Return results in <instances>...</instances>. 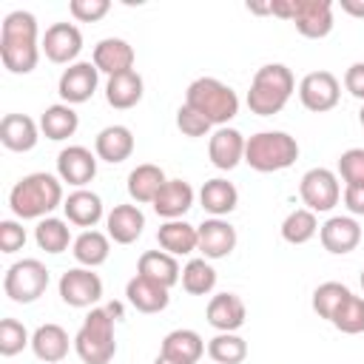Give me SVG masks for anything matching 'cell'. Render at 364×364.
<instances>
[{
	"label": "cell",
	"mask_w": 364,
	"mask_h": 364,
	"mask_svg": "<svg viewBox=\"0 0 364 364\" xmlns=\"http://www.w3.org/2000/svg\"><path fill=\"white\" fill-rule=\"evenodd\" d=\"M105 228L117 245H131L142 236L145 213L136 205H114V210L105 216Z\"/></svg>",
	"instance_id": "obj_22"
},
{
	"label": "cell",
	"mask_w": 364,
	"mask_h": 364,
	"mask_svg": "<svg viewBox=\"0 0 364 364\" xmlns=\"http://www.w3.org/2000/svg\"><path fill=\"white\" fill-rule=\"evenodd\" d=\"M293 88H296L293 71L282 63H267L253 74V82L247 91V108L259 117H273L287 105V100L293 97Z\"/></svg>",
	"instance_id": "obj_3"
},
{
	"label": "cell",
	"mask_w": 364,
	"mask_h": 364,
	"mask_svg": "<svg viewBox=\"0 0 364 364\" xmlns=\"http://www.w3.org/2000/svg\"><path fill=\"white\" fill-rule=\"evenodd\" d=\"M63 202V179L43 171L17 179L9 193V208L17 219H46Z\"/></svg>",
	"instance_id": "obj_2"
},
{
	"label": "cell",
	"mask_w": 364,
	"mask_h": 364,
	"mask_svg": "<svg viewBox=\"0 0 364 364\" xmlns=\"http://www.w3.org/2000/svg\"><path fill=\"white\" fill-rule=\"evenodd\" d=\"M299 159V142L287 131H259L245 142V162L259 173L284 171Z\"/></svg>",
	"instance_id": "obj_5"
},
{
	"label": "cell",
	"mask_w": 364,
	"mask_h": 364,
	"mask_svg": "<svg viewBox=\"0 0 364 364\" xmlns=\"http://www.w3.org/2000/svg\"><path fill=\"white\" fill-rule=\"evenodd\" d=\"M318 239L324 245L327 253H336V256H344L350 250L358 247L361 242V228L353 216H330L321 228H318Z\"/></svg>",
	"instance_id": "obj_15"
},
{
	"label": "cell",
	"mask_w": 364,
	"mask_h": 364,
	"mask_svg": "<svg viewBox=\"0 0 364 364\" xmlns=\"http://www.w3.org/2000/svg\"><path fill=\"white\" fill-rule=\"evenodd\" d=\"M26 344H31V336H28V330L23 327V321H17V318H3V321H0V355L11 358V355L23 353Z\"/></svg>",
	"instance_id": "obj_41"
},
{
	"label": "cell",
	"mask_w": 364,
	"mask_h": 364,
	"mask_svg": "<svg viewBox=\"0 0 364 364\" xmlns=\"http://www.w3.org/2000/svg\"><path fill=\"white\" fill-rule=\"evenodd\" d=\"M31 350L46 364H60L68 355V333L60 324H40L31 336Z\"/></svg>",
	"instance_id": "obj_30"
},
{
	"label": "cell",
	"mask_w": 364,
	"mask_h": 364,
	"mask_svg": "<svg viewBox=\"0 0 364 364\" xmlns=\"http://www.w3.org/2000/svg\"><path fill=\"white\" fill-rule=\"evenodd\" d=\"M338 97H341V85H338L336 74H330V71H310L299 82V100L307 111L324 114L338 105Z\"/></svg>",
	"instance_id": "obj_11"
},
{
	"label": "cell",
	"mask_w": 364,
	"mask_h": 364,
	"mask_svg": "<svg viewBox=\"0 0 364 364\" xmlns=\"http://www.w3.org/2000/svg\"><path fill=\"white\" fill-rule=\"evenodd\" d=\"M316 233H318V222H316V213L307 210V208L290 210L284 216V222H282V239L290 242V245H304Z\"/></svg>",
	"instance_id": "obj_36"
},
{
	"label": "cell",
	"mask_w": 364,
	"mask_h": 364,
	"mask_svg": "<svg viewBox=\"0 0 364 364\" xmlns=\"http://www.w3.org/2000/svg\"><path fill=\"white\" fill-rule=\"evenodd\" d=\"M34 242L46 253H63V250H68V245H74L71 242V228L57 216H46V219L37 222Z\"/></svg>",
	"instance_id": "obj_35"
},
{
	"label": "cell",
	"mask_w": 364,
	"mask_h": 364,
	"mask_svg": "<svg viewBox=\"0 0 364 364\" xmlns=\"http://www.w3.org/2000/svg\"><path fill=\"white\" fill-rule=\"evenodd\" d=\"M182 287L191 296H208L216 287V270L205 259H191L182 267Z\"/></svg>",
	"instance_id": "obj_38"
},
{
	"label": "cell",
	"mask_w": 364,
	"mask_h": 364,
	"mask_svg": "<svg viewBox=\"0 0 364 364\" xmlns=\"http://www.w3.org/2000/svg\"><path fill=\"white\" fill-rule=\"evenodd\" d=\"M74 350L82 358V364H108L114 358V313L108 307H91V313L74 336Z\"/></svg>",
	"instance_id": "obj_6"
},
{
	"label": "cell",
	"mask_w": 364,
	"mask_h": 364,
	"mask_svg": "<svg viewBox=\"0 0 364 364\" xmlns=\"http://www.w3.org/2000/svg\"><path fill=\"white\" fill-rule=\"evenodd\" d=\"M97 82H100V71L94 63H71L60 74L57 94L65 105H80V102H88L94 97Z\"/></svg>",
	"instance_id": "obj_12"
},
{
	"label": "cell",
	"mask_w": 364,
	"mask_h": 364,
	"mask_svg": "<svg viewBox=\"0 0 364 364\" xmlns=\"http://www.w3.org/2000/svg\"><path fill=\"white\" fill-rule=\"evenodd\" d=\"M185 105L199 111L210 125H228L239 114V97L216 77H199L185 91Z\"/></svg>",
	"instance_id": "obj_4"
},
{
	"label": "cell",
	"mask_w": 364,
	"mask_h": 364,
	"mask_svg": "<svg viewBox=\"0 0 364 364\" xmlns=\"http://www.w3.org/2000/svg\"><path fill=\"white\" fill-rule=\"evenodd\" d=\"M108 9H111L108 0H71L68 3L71 17L80 20V23H97L108 14Z\"/></svg>",
	"instance_id": "obj_43"
},
{
	"label": "cell",
	"mask_w": 364,
	"mask_h": 364,
	"mask_svg": "<svg viewBox=\"0 0 364 364\" xmlns=\"http://www.w3.org/2000/svg\"><path fill=\"white\" fill-rule=\"evenodd\" d=\"M338 173L347 185H364V148H350L338 156Z\"/></svg>",
	"instance_id": "obj_42"
},
{
	"label": "cell",
	"mask_w": 364,
	"mask_h": 364,
	"mask_svg": "<svg viewBox=\"0 0 364 364\" xmlns=\"http://www.w3.org/2000/svg\"><path fill=\"white\" fill-rule=\"evenodd\" d=\"M60 299L68 307H91L102 299V279L91 267H71L60 276Z\"/></svg>",
	"instance_id": "obj_10"
},
{
	"label": "cell",
	"mask_w": 364,
	"mask_h": 364,
	"mask_svg": "<svg viewBox=\"0 0 364 364\" xmlns=\"http://www.w3.org/2000/svg\"><path fill=\"white\" fill-rule=\"evenodd\" d=\"M205 353V341L196 330H171L165 338H162V350L159 355L165 358H173V361H182V364H196Z\"/></svg>",
	"instance_id": "obj_31"
},
{
	"label": "cell",
	"mask_w": 364,
	"mask_h": 364,
	"mask_svg": "<svg viewBox=\"0 0 364 364\" xmlns=\"http://www.w3.org/2000/svg\"><path fill=\"white\" fill-rule=\"evenodd\" d=\"M94 151L102 162H111V165H119L125 162L131 154H134V134L131 128L125 125H108L97 134L94 139Z\"/></svg>",
	"instance_id": "obj_24"
},
{
	"label": "cell",
	"mask_w": 364,
	"mask_h": 364,
	"mask_svg": "<svg viewBox=\"0 0 364 364\" xmlns=\"http://www.w3.org/2000/svg\"><path fill=\"white\" fill-rule=\"evenodd\" d=\"M142 91H145V82L134 68L122 71V74H114L105 82V100H108L111 108H119V111L134 108L142 100Z\"/></svg>",
	"instance_id": "obj_27"
},
{
	"label": "cell",
	"mask_w": 364,
	"mask_h": 364,
	"mask_svg": "<svg viewBox=\"0 0 364 364\" xmlns=\"http://www.w3.org/2000/svg\"><path fill=\"white\" fill-rule=\"evenodd\" d=\"M154 364H182V361H173V358H165V355H156Z\"/></svg>",
	"instance_id": "obj_49"
},
{
	"label": "cell",
	"mask_w": 364,
	"mask_h": 364,
	"mask_svg": "<svg viewBox=\"0 0 364 364\" xmlns=\"http://www.w3.org/2000/svg\"><path fill=\"white\" fill-rule=\"evenodd\" d=\"M208 324L219 333H236L242 324H245V301L236 296V293H219L208 301Z\"/></svg>",
	"instance_id": "obj_19"
},
{
	"label": "cell",
	"mask_w": 364,
	"mask_h": 364,
	"mask_svg": "<svg viewBox=\"0 0 364 364\" xmlns=\"http://www.w3.org/2000/svg\"><path fill=\"white\" fill-rule=\"evenodd\" d=\"M136 273L151 279V282H156V284H162V287H168V290L182 279L176 256H171L165 250H145L139 256V262H136Z\"/></svg>",
	"instance_id": "obj_26"
},
{
	"label": "cell",
	"mask_w": 364,
	"mask_h": 364,
	"mask_svg": "<svg viewBox=\"0 0 364 364\" xmlns=\"http://www.w3.org/2000/svg\"><path fill=\"white\" fill-rule=\"evenodd\" d=\"M37 139H40V128H37V122L31 117H26V114H6L0 119V142L9 151L26 154V151H31L37 145Z\"/></svg>",
	"instance_id": "obj_20"
},
{
	"label": "cell",
	"mask_w": 364,
	"mask_h": 364,
	"mask_svg": "<svg viewBox=\"0 0 364 364\" xmlns=\"http://www.w3.org/2000/svg\"><path fill=\"white\" fill-rule=\"evenodd\" d=\"M270 14L290 20L296 26V31L310 40H321L333 31V3L330 0H273Z\"/></svg>",
	"instance_id": "obj_7"
},
{
	"label": "cell",
	"mask_w": 364,
	"mask_h": 364,
	"mask_svg": "<svg viewBox=\"0 0 364 364\" xmlns=\"http://www.w3.org/2000/svg\"><path fill=\"white\" fill-rule=\"evenodd\" d=\"M63 210H65V219L71 225H77V228H94L102 219V199L94 191L77 188L63 202Z\"/></svg>",
	"instance_id": "obj_29"
},
{
	"label": "cell",
	"mask_w": 364,
	"mask_h": 364,
	"mask_svg": "<svg viewBox=\"0 0 364 364\" xmlns=\"http://www.w3.org/2000/svg\"><path fill=\"white\" fill-rule=\"evenodd\" d=\"M344 88H347L355 100H364V63H353V65L344 71Z\"/></svg>",
	"instance_id": "obj_46"
},
{
	"label": "cell",
	"mask_w": 364,
	"mask_h": 364,
	"mask_svg": "<svg viewBox=\"0 0 364 364\" xmlns=\"http://www.w3.org/2000/svg\"><path fill=\"white\" fill-rule=\"evenodd\" d=\"M165 182H168V179H165V173H162L159 165L142 162V165H136V168L128 173V196H131L134 202H139V205H148V202L156 199V193L162 191Z\"/></svg>",
	"instance_id": "obj_32"
},
{
	"label": "cell",
	"mask_w": 364,
	"mask_h": 364,
	"mask_svg": "<svg viewBox=\"0 0 364 364\" xmlns=\"http://www.w3.org/2000/svg\"><path fill=\"white\" fill-rule=\"evenodd\" d=\"M40 48L51 63H71L82 51V34L74 23H54L46 28Z\"/></svg>",
	"instance_id": "obj_14"
},
{
	"label": "cell",
	"mask_w": 364,
	"mask_h": 364,
	"mask_svg": "<svg viewBox=\"0 0 364 364\" xmlns=\"http://www.w3.org/2000/svg\"><path fill=\"white\" fill-rule=\"evenodd\" d=\"M199 233V250L205 253V259H225L233 253L236 247V228L225 219H205L202 225H196Z\"/></svg>",
	"instance_id": "obj_17"
},
{
	"label": "cell",
	"mask_w": 364,
	"mask_h": 364,
	"mask_svg": "<svg viewBox=\"0 0 364 364\" xmlns=\"http://www.w3.org/2000/svg\"><path fill=\"white\" fill-rule=\"evenodd\" d=\"M26 245V230L20 222L14 219H3L0 222V250L3 253H17Z\"/></svg>",
	"instance_id": "obj_45"
},
{
	"label": "cell",
	"mask_w": 364,
	"mask_h": 364,
	"mask_svg": "<svg viewBox=\"0 0 364 364\" xmlns=\"http://www.w3.org/2000/svg\"><path fill=\"white\" fill-rule=\"evenodd\" d=\"M134 48L128 40L122 37H105L94 46V65L97 71L114 77V74H122V71H131L134 68Z\"/></svg>",
	"instance_id": "obj_18"
},
{
	"label": "cell",
	"mask_w": 364,
	"mask_h": 364,
	"mask_svg": "<svg viewBox=\"0 0 364 364\" xmlns=\"http://www.w3.org/2000/svg\"><path fill=\"white\" fill-rule=\"evenodd\" d=\"M208 355L216 364H242L247 358V341L236 333H216L208 341Z\"/></svg>",
	"instance_id": "obj_37"
},
{
	"label": "cell",
	"mask_w": 364,
	"mask_h": 364,
	"mask_svg": "<svg viewBox=\"0 0 364 364\" xmlns=\"http://www.w3.org/2000/svg\"><path fill=\"white\" fill-rule=\"evenodd\" d=\"M71 253H74V259H77L82 267H100V264L108 259V253H111V242H108V236L100 233V230H82V233L74 239Z\"/></svg>",
	"instance_id": "obj_34"
},
{
	"label": "cell",
	"mask_w": 364,
	"mask_h": 364,
	"mask_svg": "<svg viewBox=\"0 0 364 364\" xmlns=\"http://www.w3.org/2000/svg\"><path fill=\"white\" fill-rule=\"evenodd\" d=\"M125 299L139 313H159L171 301L168 287H162V284H156V282H151V279H145L139 273L125 284Z\"/></svg>",
	"instance_id": "obj_23"
},
{
	"label": "cell",
	"mask_w": 364,
	"mask_h": 364,
	"mask_svg": "<svg viewBox=\"0 0 364 364\" xmlns=\"http://www.w3.org/2000/svg\"><path fill=\"white\" fill-rule=\"evenodd\" d=\"M48 287V267L40 259H20L3 276V290L17 304L37 301Z\"/></svg>",
	"instance_id": "obj_8"
},
{
	"label": "cell",
	"mask_w": 364,
	"mask_h": 364,
	"mask_svg": "<svg viewBox=\"0 0 364 364\" xmlns=\"http://www.w3.org/2000/svg\"><path fill=\"white\" fill-rule=\"evenodd\" d=\"M341 11L353 17H364V0H341Z\"/></svg>",
	"instance_id": "obj_48"
},
{
	"label": "cell",
	"mask_w": 364,
	"mask_h": 364,
	"mask_svg": "<svg viewBox=\"0 0 364 364\" xmlns=\"http://www.w3.org/2000/svg\"><path fill=\"white\" fill-rule=\"evenodd\" d=\"M361 287H364V270H361Z\"/></svg>",
	"instance_id": "obj_51"
},
{
	"label": "cell",
	"mask_w": 364,
	"mask_h": 364,
	"mask_svg": "<svg viewBox=\"0 0 364 364\" xmlns=\"http://www.w3.org/2000/svg\"><path fill=\"white\" fill-rule=\"evenodd\" d=\"M57 176L74 188H85L97 176V156L82 145H68L57 154Z\"/></svg>",
	"instance_id": "obj_13"
},
{
	"label": "cell",
	"mask_w": 364,
	"mask_h": 364,
	"mask_svg": "<svg viewBox=\"0 0 364 364\" xmlns=\"http://www.w3.org/2000/svg\"><path fill=\"white\" fill-rule=\"evenodd\" d=\"M0 60L11 74H28L37 68V17L31 11H11L3 17L0 28Z\"/></svg>",
	"instance_id": "obj_1"
},
{
	"label": "cell",
	"mask_w": 364,
	"mask_h": 364,
	"mask_svg": "<svg viewBox=\"0 0 364 364\" xmlns=\"http://www.w3.org/2000/svg\"><path fill=\"white\" fill-rule=\"evenodd\" d=\"M199 202H202V208H205L210 216L222 219V216H228L230 210H236V205H239V191H236L233 182L216 176V179H208V182L202 185Z\"/></svg>",
	"instance_id": "obj_28"
},
{
	"label": "cell",
	"mask_w": 364,
	"mask_h": 364,
	"mask_svg": "<svg viewBox=\"0 0 364 364\" xmlns=\"http://www.w3.org/2000/svg\"><path fill=\"white\" fill-rule=\"evenodd\" d=\"M358 122L364 125V105H361V111H358Z\"/></svg>",
	"instance_id": "obj_50"
},
{
	"label": "cell",
	"mask_w": 364,
	"mask_h": 364,
	"mask_svg": "<svg viewBox=\"0 0 364 364\" xmlns=\"http://www.w3.org/2000/svg\"><path fill=\"white\" fill-rule=\"evenodd\" d=\"M344 205L353 216H364V185H347L344 188Z\"/></svg>",
	"instance_id": "obj_47"
},
{
	"label": "cell",
	"mask_w": 364,
	"mask_h": 364,
	"mask_svg": "<svg viewBox=\"0 0 364 364\" xmlns=\"http://www.w3.org/2000/svg\"><path fill=\"white\" fill-rule=\"evenodd\" d=\"M176 128H179L185 136H205V134L210 131V122H208L199 111L182 105V108L176 111Z\"/></svg>",
	"instance_id": "obj_44"
},
{
	"label": "cell",
	"mask_w": 364,
	"mask_h": 364,
	"mask_svg": "<svg viewBox=\"0 0 364 364\" xmlns=\"http://www.w3.org/2000/svg\"><path fill=\"white\" fill-rule=\"evenodd\" d=\"M330 321H333L336 330H341V333H347V336L364 333V299L355 296V293H350V296L341 301V307L336 310V316H333Z\"/></svg>",
	"instance_id": "obj_39"
},
{
	"label": "cell",
	"mask_w": 364,
	"mask_h": 364,
	"mask_svg": "<svg viewBox=\"0 0 364 364\" xmlns=\"http://www.w3.org/2000/svg\"><path fill=\"white\" fill-rule=\"evenodd\" d=\"M350 296V287L341 284V282H324L313 290V310L321 316V318H333L336 310L341 307V301Z\"/></svg>",
	"instance_id": "obj_40"
},
{
	"label": "cell",
	"mask_w": 364,
	"mask_h": 364,
	"mask_svg": "<svg viewBox=\"0 0 364 364\" xmlns=\"http://www.w3.org/2000/svg\"><path fill=\"white\" fill-rule=\"evenodd\" d=\"M299 193H301V202L307 205V210L327 213L338 205L341 185H338V176L330 168H310L299 182Z\"/></svg>",
	"instance_id": "obj_9"
},
{
	"label": "cell",
	"mask_w": 364,
	"mask_h": 364,
	"mask_svg": "<svg viewBox=\"0 0 364 364\" xmlns=\"http://www.w3.org/2000/svg\"><path fill=\"white\" fill-rule=\"evenodd\" d=\"M245 136L236 128H216L208 142V156L219 171H233L239 162H245Z\"/></svg>",
	"instance_id": "obj_16"
},
{
	"label": "cell",
	"mask_w": 364,
	"mask_h": 364,
	"mask_svg": "<svg viewBox=\"0 0 364 364\" xmlns=\"http://www.w3.org/2000/svg\"><path fill=\"white\" fill-rule=\"evenodd\" d=\"M156 242L165 253L171 256H185V253H193L199 250V233L193 225H188L185 219H171L165 225H159L156 230Z\"/></svg>",
	"instance_id": "obj_25"
},
{
	"label": "cell",
	"mask_w": 364,
	"mask_h": 364,
	"mask_svg": "<svg viewBox=\"0 0 364 364\" xmlns=\"http://www.w3.org/2000/svg\"><path fill=\"white\" fill-rule=\"evenodd\" d=\"M151 205H154L156 216H162L168 222L171 219H182L193 208V188L185 179H168Z\"/></svg>",
	"instance_id": "obj_21"
},
{
	"label": "cell",
	"mask_w": 364,
	"mask_h": 364,
	"mask_svg": "<svg viewBox=\"0 0 364 364\" xmlns=\"http://www.w3.org/2000/svg\"><path fill=\"white\" fill-rule=\"evenodd\" d=\"M77 128H80V117H77V111H74L71 105H65V102L48 105V108L43 111V117H40V131H43L48 139H54V142L74 136Z\"/></svg>",
	"instance_id": "obj_33"
}]
</instances>
